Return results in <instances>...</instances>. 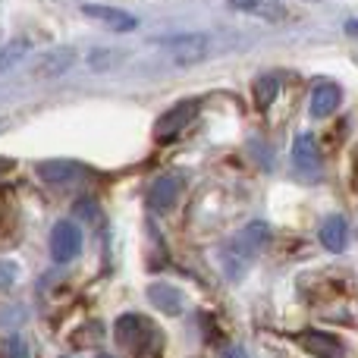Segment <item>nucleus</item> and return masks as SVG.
Listing matches in <instances>:
<instances>
[{
	"label": "nucleus",
	"instance_id": "nucleus-3",
	"mask_svg": "<svg viewBox=\"0 0 358 358\" xmlns=\"http://www.w3.org/2000/svg\"><path fill=\"white\" fill-rule=\"evenodd\" d=\"M82 252V229L73 220H60L50 229V258L57 264H69Z\"/></svg>",
	"mask_w": 358,
	"mask_h": 358
},
{
	"label": "nucleus",
	"instance_id": "nucleus-8",
	"mask_svg": "<svg viewBox=\"0 0 358 358\" xmlns=\"http://www.w3.org/2000/svg\"><path fill=\"white\" fill-rule=\"evenodd\" d=\"M82 13H85L88 19H94V22H101L104 29H110V31H132L136 29V16H129V13H123V10H113V6L85 3Z\"/></svg>",
	"mask_w": 358,
	"mask_h": 358
},
{
	"label": "nucleus",
	"instance_id": "nucleus-9",
	"mask_svg": "<svg viewBox=\"0 0 358 358\" xmlns=\"http://www.w3.org/2000/svg\"><path fill=\"white\" fill-rule=\"evenodd\" d=\"M340 101H343L340 85H334V82H317V85L311 88V117H317V120L330 117V113L340 107Z\"/></svg>",
	"mask_w": 358,
	"mask_h": 358
},
{
	"label": "nucleus",
	"instance_id": "nucleus-10",
	"mask_svg": "<svg viewBox=\"0 0 358 358\" xmlns=\"http://www.w3.org/2000/svg\"><path fill=\"white\" fill-rule=\"evenodd\" d=\"M145 336H155V330H151V324L145 321V317L123 315L117 321V340L123 343V346H142Z\"/></svg>",
	"mask_w": 358,
	"mask_h": 358
},
{
	"label": "nucleus",
	"instance_id": "nucleus-20",
	"mask_svg": "<svg viewBox=\"0 0 358 358\" xmlns=\"http://www.w3.org/2000/svg\"><path fill=\"white\" fill-rule=\"evenodd\" d=\"M346 35L358 38V19H352V22H346Z\"/></svg>",
	"mask_w": 358,
	"mask_h": 358
},
{
	"label": "nucleus",
	"instance_id": "nucleus-18",
	"mask_svg": "<svg viewBox=\"0 0 358 358\" xmlns=\"http://www.w3.org/2000/svg\"><path fill=\"white\" fill-rule=\"evenodd\" d=\"M264 3H271V0H229V6H236V10H248V13H258Z\"/></svg>",
	"mask_w": 358,
	"mask_h": 358
},
{
	"label": "nucleus",
	"instance_id": "nucleus-13",
	"mask_svg": "<svg viewBox=\"0 0 358 358\" xmlns=\"http://www.w3.org/2000/svg\"><path fill=\"white\" fill-rule=\"evenodd\" d=\"M292 157L302 170H317L321 167V148H317L315 136H299L292 145Z\"/></svg>",
	"mask_w": 358,
	"mask_h": 358
},
{
	"label": "nucleus",
	"instance_id": "nucleus-12",
	"mask_svg": "<svg viewBox=\"0 0 358 358\" xmlns=\"http://www.w3.org/2000/svg\"><path fill=\"white\" fill-rule=\"evenodd\" d=\"M321 242L327 252H343V248L349 245V223L343 220L340 214L327 217V220L321 223Z\"/></svg>",
	"mask_w": 358,
	"mask_h": 358
},
{
	"label": "nucleus",
	"instance_id": "nucleus-14",
	"mask_svg": "<svg viewBox=\"0 0 358 358\" xmlns=\"http://www.w3.org/2000/svg\"><path fill=\"white\" fill-rule=\"evenodd\" d=\"M148 299H151V305H155V308L164 311V315H179V308H182L179 289H173V286H151Z\"/></svg>",
	"mask_w": 358,
	"mask_h": 358
},
{
	"label": "nucleus",
	"instance_id": "nucleus-19",
	"mask_svg": "<svg viewBox=\"0 0 358 358\" xmlns=\"http://www.w3.org/2000/svg\"><path fill=\"white\" fill-rule=\"evenodd\" d=\"M10 358H29L25 355V343L19 340V336H13L10 340Z\"/></svg>",
	"mask_w": 358,
	"mask_h": 358
},
{
	"label": "nucleus",
	"instance_id": "nucleus-7",
	"mask_svg": "<svg viewBox=\"0 0 358 358\" xmlns=\"http://www.w3.org/2000/svg\"><path fill=\"white\" fill-rule=\"evenodd\" d=\"M73 63H76V50L73 48H54V50H48V54L38 57V63H35L31 73H35L38 79H54V76L66 73Z\"/></svg>",
	"mask_w": 358,
	"mask_h": 358
},
{
	"label": "nucleus",
	"instance_id": "nucleus-23",
	"mask_svg": "<svg viewBox=\"0 0 358 358\" xmlns=\"http://www.w3.org/2000/svg\"><path fill=\"white\" fill-rule=\"evenodd\" d=\"M101 358H110V355H101Z\"/></svg>",
	"mask_w": 358,
	"mask_h": 358
},
{
	"label": "nucleus",
	"instance_id": "nucleus-16",
	"mask_svg": "<svg viewBox=\"0 0 358 358\" xmlns=\"http://www.w3.org/2000/svg\"><path fill=\"white\" fill-rule=\"evenodd\" d=\"M25 50H29V41H25V38H16L13 44H6V48L0 50V73H3V69H10L13 63L22 60Z\"/></svg>",
	"mask_w": 358,
	"mask_h": 358
},
{
	"label": "nucleus",
	"instance_id": "nucleus-4",
	"mask_svg": "<svg viewBox=\"0 0 358 358\" xmlns=\"http://www.w3.org/2000/svg\"><path fill=\"white\" fill-rule=\"evenodd\" d=\"M179 195H182V176L179 173H164V176L155 179V185H151L148 208L155 210V214H167V210L176 208Z\"/></svg>",
	"mask_w": 358,
	"mask_h": 358
},
{
	"label": "nucleus",
	"instance_id": "nucleus-21",
	"mask_svg": "<svg viewBox=\"0 0 358 358\" xmlns=\"http://www.w3.org/2000/svg\"><path fill=\"white\" fill-rule=\"evenodd\" d=\"M223 358H245V352H242V349H227Z\"/></svg>",
	"mask_w": 358,
	"mask_h": 358
},
{
	"label": "nucleus",
	"instance_id": "nucleus-17",
	"mask_svg": "<svg viewBox=\"0 0 358 358\" xmlns=\"http://www.w3.org/2000/svg\"><path fill=\"white\" fill-rule=\"evenodd\" d=\"M13 280H16V264H13V261H0V289L10 286Z\"/></svg>",
	"mask_w": 358,
	"mask_h": 358
},
{
	"label": "nucleus",
	"instance_id": "nucleus-22",
	"mask_svg": "<svg viewBox=\"0 0 358 358\" xmlns=\"http://www.w3.org/2000/svg\"><path fill=\"white\" fill-rule=\"evenodd\" d=\"M6 170H13V164L10 161H0V173H6Z\"/></svg>",
	"mask_w": 358,
	"mask_h": 358
},
{
	"label": "nucleus",
	"instance_id": "nucleus-1",
	"mask_svg": "<svg viewBox=\"0 0 358 358\" xmlns=\"http://www.w3.org/2000/svg\"><path fill=\"white\" fill-rule=\"evenodd\" d=\"M267 236H271V229H267L264 223H248L245 229H239V233L223 245V271H227L229 277H239L248 261L258 258V252L267 245Z\"/></svg>",
	"mask_w": 358,
	"mask_h": 358
},
{
	"label": "nucleus",
	"instance_id": "nucleus-2",
	"mask_svg": "<svg viewBox=\"0 0 358 358\" xmlns=\"http://www.w3.org/2000/svg\"><path fill=\"white\" fill-rule=\"evenodd\" d=\"M164 50L170 54V60L176 66H195V63H201L210 54V41L208 35H179L164 41Z\"/></svg>",
	"mask_w": 358,
	"mask_h": 358
},
{
	"label": "nucleus",
	"instance_id": "nucleus-11",
	"mask_svg": "<svg viewBox=\"0 0 358 358\" xmlns=\"http://www.w3.org/2000/svg\"><path fill=\"white\" fill-rule=\"evenodd\" d=\"M35 173L48 185H63V182H73L76 176H82V167L76 161H44L38 164Z\"/></svg>",
	"mask_w": 358,
	"mask_h": 358
},
{
	"label": "nucleus",
	"instance_id": "nucleus-6",
	"mask_svg": "<svg viewBox=\"0 0 358 358\" xmlns=\"http://www.w3.org/2000/svg\"><path fill=\"white\" fill-rule=\"evenodd\" d=\"M299 346L315 358H343L346 355V346H343L334 334H324V330H305V334L299 336Z\"/></svg>",
	"mask_w": 358,
	"mask_h": 358
},
{
	"label": "nucleus",
	"instance_id": "nucleus-15",
	"mask_svg": "<svg viewBox=\"0 0 358 358\" xmlns=\"http://www.w3.org/2000/svg\"><path fill=\"white\" fill-rule=\"evenodd\" d=\"M277 92H280V79H277V76H261V79L255 82V101H258L261 110H267V107L273 104Z\"/></svg>",
	"mask_w": 358,
	"mask_h": 358
},
{
	"label": "nucleus",
	"instance_id": "nucleus-5",
	"mask_svg": "<svg viewBox=\"0 0 358 358\" xmlns=\"http://www.w3.org/2000/svg\"><path fill=\"white\" fill-rule=\"evenodd\" d=\"M195 113H198V101H182V104H176L173 110H167L161 120H157L155 138H157V142H173L179 132L192 123V117H195Z\"/></svg>",
	"mask_w": 358,
	"mask_h": 358
}]
</instances>
